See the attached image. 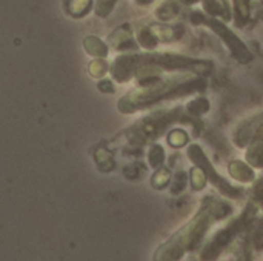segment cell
Listing matches in <instances>:
<instances>
[{"label": "cell", "mask_w": 263, "mask_h": 261, "mask_svg": "<svg viewBox=\"0 0 263 261\" xmlns=\"http://www.w3.org/2000/svg\"><path fill=\"white\" fill-rule=\"evenodd\" d=\"M205 80L202 77L197 78H170L159 80L153 85L139 86L137 89L126 94L119 102V109L122 112H136L143 108H149L163 100L180 98L188 94L197 92L205 88Z\"/></svg>", "instance_id": "cell-2"}, {"label": "cell", "mask_w": 263, "mask_h": 261, "mask_svg": "<svg viewBox=\"0 0 263 261\" xmlns=\"http://www.w3.org/2000/svg\"><path fill=\"white\" fill-rule=\"evenodd\" d=\"M116 3H117V0H97V3H96V14L99 17H106L112 11Z\"/></svg>", "instance_id": "cell-23"}, {"label": "cell", "mask_w": 263, "mask_h": 261, "mask_svg": "<svg viewBox=\"0 0 263 261\" xmlns=\"http://www.w3.org/2000/svg\"><path fill=\"white\" fill-rule=\"evenodd\" d=\"M137 42L142 48L148 49V51H153L157 43H159V38L156 37V34L153 32L151 26L149 28H142L139 32H137Z\"/></svg>", "instance_id": "cell-14"}, {"label": "cell", "mask_w": 263, "mask_h": 261, "mask_svg": "<svg viewBox=\"0 0 263 261\" xmlns=\"http://www.w3.org/2000/svg\"><path fill=\"white\" fill-rule=\"evenodd\" d=\"M180 8H179V3L174 2V0H166L163 2L157 9H156V15L159 20L162 22H170L173 20L177 14H179Z\"/></svg>", "instance_id": "cell-13"}, {"label": "cell", "mask_w": 263, "mask_h": 261, "mask_svg": "<svg viewBox=\"0 0 263 261\" xmlns=\"http://www.w3.org/2000/svg\"><path fill=\"white\" fill-rule=\"evenodd\" d=\"M179 2H182V3H185V5H194V3H197V2H200V0H179Z\"/></svg>", "instance_id": "cell-26"}, {"label": "cell", "mask_w": 263, "mask_h": 261, "mask_svg": "<svg viewBox=\"0 0 263 261\" xmlns=\"http://www.w3.org/2000/svg\"><path fill=\"white\" fill-rule=\"evenodd\" d=\"M171 183V174H170V171L168 169H165V168H159L154 174H153V177H151V185L156 188V189H163V188H166L168 185Z\"/></svg>", "instance_id": "cell-18"}, {"label": "cell", "mask_w": 263, "mask_h": 261, "mask_svg": "<svg viewBox=\"0 0 263 261\" xmlns=\"http://www.w3.org/2000/svg\"><path fill=\"white\" fill-rule=\"evenodd\" d=\"M202 5H203L205 12L213 18H217V17H223L227 20L231 18V12L228 9V5H225L220 0H202Z\"/></svg>", "instance_id": "cell-10"}, {"label": "cell", "mask_w": 263, "mask_h": 261, "mask_svg": "<svg viewBox=\"0 0 263 261\" xmlns=\"http://www.w3.org/2000/svg\"><path fill=\"white\" fill-rule=\"evenodd\" d=\"M188 140H190V137H188V134H186L183 129H174V131H171L170 135H168V143H170V146L177 148V149L186 146V145H188Z\"/></svg>", "instance_id": "cell-20"}, {"label": "cell", "mask_w": 263, "mask_h": 261, "mask_svg": "<svg viewBox=\"0 0 263 261\" xmlns=\"http://www.w3.org/2000/svg\"><path fill=\"white\" fill-rule=\"evenodd\" d=\"M231 206L214 200L213 197H206L203 200L202 208L194 215L190 223H186L182 229H179L166 243H163L156 255L154 261H179L183 258L186 252L194 251L208 229L219 220L228 217L231 214Z\"/></svg>", "instance_id": "cell-1"}, {"label": "cell", "mask_w": 263, "mask_h": 261, "mask_svg": "<svg viewBox=\"0 0 263 261\" xmlns=\"http://www.w3.org/2000/svg\"><path fill=\"white\" fill-rule=\"evenodd\" d=\"M203 25L210 26V28L222 38V42L228 46L230 52L233 54V57H234L237 62L247 65V63H250V62L253 60V54H251V51L248 49V46H247V45L239 38V35H237L234 31H231L223 22L205 15Z\"/></svg>", "instance_id": "cell-6"}, {"label": "cell", "mask_w": 263, "mask_h": 261, "mask_svg": "<svg viewBox=\"0 0 263 261\" xmlns=\"http://www.w3.org/2000/svg\"><path fill=\"white\" fill-rule=\"evenodd\" d=\"M148 162L151 168L159 169L165 163V149L160 145H153L148 152Z\"/></svg>", "instance_id": "cell-17"}, {"label": "cell", "mask_w": 263, "mask_h": 261, "mask_svg": "<svg viewBox=\"0 0 263 261\" xmlns=\"http://www.w3.org/2000/svg\"><path fill=\"white\" fill-rule=\"evenodd\" d=\"M151 29L156 34V37L162 42L177 40L185 32L183 26H170V25H156V26H151Z\"/></svg>", "instance_id": "cell-9"}, {"label": "cell", "mask_w": 263, "mask_h": 261, "mask_svg": "<svg viewBox=\"0 0 263 261\" xmlns=\"http://www.w3.org/2000/svg\"><path fill=\"white\" fill-rule=\"evenodd\" d=\"M186 109H188V112L191 115L197 117V115H202V114L210 111V102L205 97H197V98H194V100H191L188 103Z\"/></svg>", "instance_id": "cell-19"}, {"label": "cell", "mask_w": 263, "mask_h": 261, "mask_svg": "<svg viewBox=\"0 0 263 261\" xmlns=\"http://www.w3.org/2000/svg\"><path fill=\"white\" fill-rule=\"evenodd\" d=\"M254 195H256L257 202L263 206V178L256 185V188H254Z\"/></svg>", "instance_id": "cell-24"}, {"label": "cell", "mask_w": 263, "mask_h": 261, "mask_svg": "<svg viewBox=\"0 0 263 261\" xmlns=\"http://www.w3.org/2000/svg\"><path fill=\"white\" fill-rule=\"evenodd\" d=\"M183 118L182 117V111L180 109H174V111H160L156 112L154 115L139 122L136 126L131 128V135H129V142L134 146H142L145 143H149L153 140H156L157 137L162 135V132L174 122Z\"/></svg>", "instance_id": "cell-3"}, {"label": "cell", "mask_w": 263, "mask_h": 261, "mask_svg": "<svg viewBox=\"0 0 263 261\" xmlns=\"http://www.w3.org/2000/svg\"><path fill=\"white\" fill-rule=\"evenodd\" d=\"M108 69H109L108 63L102 58H97L89 63V74L92 77H103L108 72Z\"/></svg>", "instance_id": "cell-21"}, {"label": "cell", "mask_w": 263, "mask_h": 261, "mask_svg": "<svg viewBox=\"0 0 263 261\" xmlns=\"http://www.w3.org/2000/svg\"><path fill=\"white\" fill-rule=\"evenodd\" d=\"M99 89L103 91V92H114V86L109 80H102L99 83Z\"/></svg>", "instance_id": "cell-25"}, {"label": "cell", "mask_w": 263, "mask_h": 261, "mask_svg": "<svg viewBox=\"0 0 263 261\" xmlns=\"http://www.w3.org/2000/svg\"><path fill=\"white\" fill-rule=\"evenodd\" d=\"M188 157L191 158V162L196 166H199L202 171H205L208 180L216 186V189L220 194H223L225 197H230V198H239L242 195V191L239 188L233 186L231 183H228L223 177H220L217 174V171L213 168L211 162L206 158L205 152L202 151V148L199 145H190V148H188Z\"/></svg>", "instance_id": "cell-5"}, {"label": "cell", "mask_w": 263, "mask_h": 261, "mask_svg": "<svg viewBox=\"0 0 263 261\" xmlns=\"http://www.w3.org/2000/svg\"><path fill=\"white\" fill-rule=\"evenodd\" d=\"M250 14H251L250 0H234V22H236V26L243 28L250 20Z\"/></svg>", "instance_id": "cell-12"}, {"label": "cell", "mask_w": 263, "mask_h": 261, "mask_svg": "<svg viewBox=\"0 0 263 261\" xmlns=\"http://www.w3.org/2000/svg\"><path fill=\"white\" fill-rule=\"evenodd\" d=\"M256 214V208L254 205H248V208L245 209V212L236 218L228 228L222 229L220 232H217V235L213 238V242L202 251L200 254V260L202 261H214L223 251L225 248L248 226V223L251 222L253 215Z\"/></svg>", "instance_id": "cell-4"}, {"label": "cell", "mask_w": 263, "mask_h": 261, "mask_svg": "<svg viewBox=\"0 0 263 261\" xmlns=\"http://www.w3.org/2000/svg\"><path fill=\"white\" fill-rule=\"evenodd\" d=\"M190 182V175L186 172H177L174 177V182L171 183V192L179 194L186 188V183Z\"/></svg>", "instance_id": "cell-22"}, {"label": "cell", "mask_w": 263, "mask_h": 261, "mask_svg": "<svg viewBox=\"0 0 263 261\" xmlns=\"http://www.w3.org/2000/svg\"><path fill=\"white\" fill-rule=\"evenodd\" d=\"M139 5H149V3H153L154 0H136Z\"/></svg>", "instance_id": "cell-27"}, {"label": "cell", "mask_w": 263, "mask_h": 261, "mask_svg": "<svg viewBox=\"0 0 263 261\" xmlns=\"http://www.w3.org/2000/svg\"><path fill=\"white\" fill-rule=\"evenodd\" d=\"M92 6V0H68L66 9L72 17H83Z\"/></svg>", "instance_id": "cell-15"}, {"label": "cell", "mask_w": 263, "mask_h": 261, "mask_svg": "<svg viewBox=\"0 0 263 261\" xmlns=\"http://www.w3.org/2000/svg\"><path fill=\"white\" fill-rule=\"evenodd\" d=\"M228 171H230V175L236 182H240V183H251L256 178V174H254L253 168L248 166L243 162H239V160L231 162L228 165Z\"/></svg>", "instance_id": "cell-8"}, {"label": "cell", "mask_w": 263, "mask_h": 261, "mask_svg": "<svg viewBox=\"0 0 263 261\" xmlns=\"http://www.w3.org/2000/svg\"><path fill=\"white\" fill-rule=\"evenodd\" d=\"M83 46L86 49L88 54L97 57V58H103L108 55V46L99 38V37H94V35H89L83 40Z\"/></svg>", "instance_id": "cell-11"}, {"label": "cell", "mask_w": 263, "mask_h": 261, "mask_svg": "<svg viewBox=\"0 0 263 261\" xmlns=\"http://www.w3.org/2000/svg\"><path fill=\"white\" fill-rule=\"evenodd\" d=\"M109 42L119 51H125V49L136 48V45L133 43V38H131V28H129V25H123L119 29H116L111 34Z\"/></svg>", "instance_id": "cell-7"}, {"label": "cell", "mask_w": 263, "mask_h": 261, "mask_svg": "<svg viewBox=\"0 0 263 261\" xmlns=\"http://www.w3.org/2000/svg\"><path fill=\"white\" fill-rule=\"evenodd\" d=\"M206 174L205 171H202L199 166H194L191 171H190V183H191V188L194 191H200L206 186Z\"/></svg>", "instance_id": "cell-16"}]
</instances>
